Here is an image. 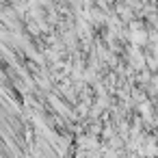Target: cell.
Instances as JSON below:
<instances>
[{"label":"cell","mask_w":158,"mask_h":158,"mask_svg":"<svg viewBox=\"0 0 158 158\" xmlns=\"http://www.w3.org/2000/svg\"><path fill=\"white\" fill-rule=\"evenodd\" d=\"M149 82H152V87H154V89H156V93H158V74H156V76H152V78H149Z\"/></svg>","instance_id":"cell-2"},{"label":"cell","mask_w":158,"mask_h":158,"mask_svg":"<svg viewBox=\"0 0 158 158\" xmlns=\"http://www.w3.org/2000/svg\"><path fill=\"white\" fill-rule=\"evenodd\" d=\"M145 39H147L145 31H143L141 26L132 24V44H134V46H143V44H145Z\"/></svg>","instance_id":"cell-1"}]
</instances>
